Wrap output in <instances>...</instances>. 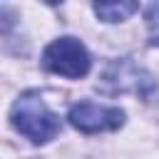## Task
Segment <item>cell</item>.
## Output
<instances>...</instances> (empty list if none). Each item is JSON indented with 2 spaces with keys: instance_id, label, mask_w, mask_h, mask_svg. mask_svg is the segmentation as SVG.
Wrapping results in <instances>:
<instances>
[{
  "instance_id": "obj_3",
  "label": "cell",
  "mask_w": 159,
  "mask_h": 159,
  "mask_svg": "<svg viewBox=\"0 0 159 159\" xmlns=\"http://www.w3.org/2000/svg\"><path fill=\"white\" fill-rule=\"evenodd\" d=\"M67 119H70V124L75 129L94 134V132H112V129L122 127L124 112L119 107H104V104H94V102H80V104L70 107Z\"/></svg>"
},
{
  "instance_id": "obj_2",
  "label": "cell",
  "mask_w": 159,
  "mask_h": 159,
  "mask_svg": "<svg viewBox=\"0 0 159 159\" xmlns=\"http://www.w3.org/2000/svg\"><path fill=\"white\" fill-rule=\"evenodd\" d=\"M89 52L77 37H60L50 42L42 52V67L52 75H62L70 80H80L89 72Z\"/></svg>"
},
{
  "instance_id": "obj_4",
  "label": "cell",
  "mask_w": 159,
  "mask_h": 159,
  "mask_svg": "<svg viewBox=\"0 0 159 159\" xmlns=\"http://www.w3.org/2000/svg\"><path fill=\"white\" fill-rule=\"evenodd\" d=\"M139 5L137 2H97L94 5V12L97 17H102L104 22H119V20H127L132 12H137Z\"/></svg>"
},
{
  "instance_id": "obj_5",
  "label": "cell",
  "mask_w": 159,
  "mask_h": 159,
  "mask_svg": "<svg viewBox=\"0 0 159 159\" xmlns=\"http://www.w3.org/2000/svg\"><path fill=\"white\" fill-rule=\"evenodd\" d=\"M147 27H149V42L159 47V2L147 7Z\"/></svg>"
},
{
  "instance_id": "obj_1",
  "label": "cell",
  "mask_w": 159,
  "mask_h": 159,
  "mask_svg": "<svg viewBox=\"0 0 159 159\" xmlns=\"http://www.w3.org/2000/svg\"><path fill=\"white\" fill-rule=\"evenodd\" d=\"M10 122L22 137H27L35 144H45L60 132L57 114L45 104V99L37 92H25L15 99L10 109Z\"/></svg>"
}]
</instances>
